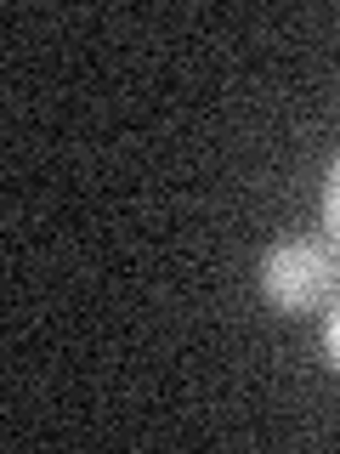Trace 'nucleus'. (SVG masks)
<instances>
[{"label": "nucleus", "mask_w": 340, "mask_h": 454, "mask_svg": "<svg viewBox=\"0 0 340 454\" xmlns=\"http://www.w3.org/2000/svg\"><path fill=\"white\" fill-rule=\"evenodd\" d=\"M261 295L278 312H318L340 295V250L329 239H278L261 255Z\"/></svg>", "instance_id": "nucleus-1"}, {"label": "nucleus", "mask_w": 340, "mask_h": 454, "mask_svg": "<svg viewBox=\"0 0 340 454\" xmlns=\"http://www.w3.org/2000/svg\"><path fill=\"white\" fill-rule=\"evenodd\" d=\"M323 227H329V245L340 250V153L329 165V182H323Z\"/></svg>", "instance_id": "nucleus-2"}, {"label": "nucleus", "mask_w": 340, "mask_h": 454, "mask_svg": "<svg viewBox=\"0 0 340 454\" xmlns=\"http://www.w3.org/2000/svg\"><path fill=\"white\" fill-rule=\"evenodd\" d=\"M323 352H329V364L340 375V295L329 301V312H323Z\"/></svg>", "instance_id": "nucleus-3"}]
</instances>
